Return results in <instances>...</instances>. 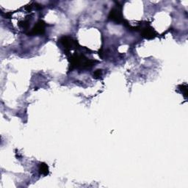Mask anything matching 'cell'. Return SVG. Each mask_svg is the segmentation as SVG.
Masks as SVG:
<instances>
[{
	"label": "cell",
	"mask_w": 188,
	"mask_h": 188,
	"mask_svg": "<svg viewBox=\"0 0 188 188\" xmlns=\"http://www.w3.org/2000/svg\"><path fill=\"white\" fill-rule=\"evenodd\" d=\"M101 74V70H97L96 71H95V73H94V77H100Z\"/></svg>",
	"instance_id": "5b68a950"
},
{
	"label": "cell",
	"mask_w": 188,
	"mask_h": 188,
	"mask_svg": "<svg viewBox=\"0 0 188 188\" xmlns=\"http://www.w3.org/2000/svg\"><path fill=\"white\" fill-rule=\"evenodd\" d=\"M41 174L43 175H47L49 173V169L48 166L46 165V164H41V168H40Z\"/></svg>",
	"instance_id": "277c9868"
},
{
	"label": "cell",
	"mask_w": 188,
	"mask_h": 188,
	"mask_svg": "<svg viewBox=\"0 0 188 188\" xmlns=\"http://www.w3.org/2000/svg\"><path fill=\"white\" fill-rule=\"evenodd\" d=\"M45 30V24L44 23L41 21L38 24H36V26L33 28V29L32 30V34L33 35H38V34H42V33H44Z\"/></svg>",
	"instance_id": "6da1fadb"
},
{
	"label": "cell",
	"mask_w": 188,
	"mask_h": 188,
	"mask_svg": "<svg viewBox=\"0 0 188 188\" xmlns=\"http://www.w3.org/2000/svg\"><path fill=\"white\" fill-rule=\"evenodd\" d=\"M109 19L114 21H116V22H120L121 21H122V18L121 17V14H120L118 9V10L113 9V10H111L110 14H109Z\"/></svg>",
	"instance_id": "7a4b0ae2"
},
{
	"label": "cell",
	"mask_w": 188,
	"mask_h": 188,
	"mask_svg": "<svg viewBox=\"0 0 188 188\" xmlns=\"http://www.w3.org/2000/svg\"><path fill=\"white\" fill-rule=\"evenodd\" d=\"M143 35L146 38H153L154 37V31L152 28H145L143 32Z\"/></svg>",
	"instance_id": "3957f363"
}]
</instances>
